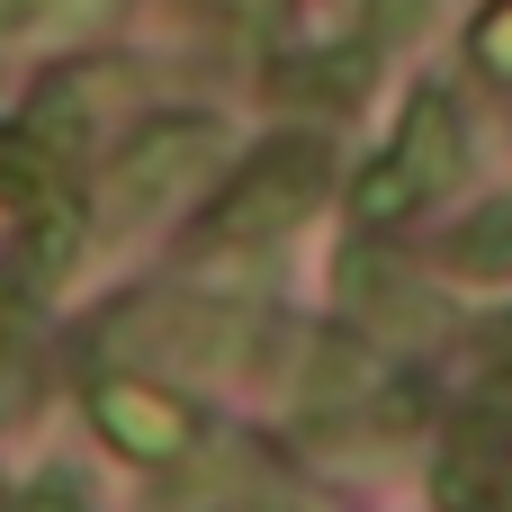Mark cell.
<instances>
[{"instance_id": "cell-6", "label": "cell", "mask_w": 512, "mask_h": 512, "mask_svg": "<svg viewBox=\"0 0 512 512\" xmlns=\"http://www.w3.org/2000/svg\"><path fill=\"white\" fill-rule=\"evenodd\" d=\"M0 198H9V207H36V198H45V162H36L18 135L0 144Z\"/></svg>"}, {"instance_id": "cell-4", "label": "cell", "mask_w": 512, "mask_h": 512, "mask_svg": "<svg viewBox=\"0 0 512 512\" xmlns=\"http://www.w3.org/2000/svg\"><path fill=\"white\" fill-rule=\"evenodd\" d=\"M90 414H99V432H108L117 450H135V459H180V450H198V414L171 405V396L144 387V378H99V387H90Z\"/></svg>"}, {"instance_id": "cell-1", "label": "cell", "mask_w": 512, "mask_h": 512, "mask_svg": "<svg viewBox=\"0 0 512 512\" xmlns=\"http://www.w3.org/2000/svg\"><path fill=\"white\" fill-rule=\"evenodd\" d=\"M459 162H468V144H459V108L450 99H414L405 108V126H396V144L360 171V189H351V207L369 216V225H396L405 207H423L432 189H450L459 180Z\"/></svg>"}, {"instance_id": "cell-8", "label": "cell", "mask_w": 512, "mask_h": 512, "mask_svg": "<svg viewBox=\"0 0 512 512\" xmlns=\"http://www.w3.org/2000/svg\"><path fill=\"white\" fill-rule=\"evenodd\" d=\"M72 0H0V36H18V27H36V18H63Z\"/></svg>"}, {"instance_id": "cell-2", "label": "cell", "mask_w": 512, "mask_h": 512, "mask_svg": "<svg viewBox=\"0 0 512 512\" xmlns=\"http://www.w3.org/2000/svg\"><path fill=\"white\" fill-rule=\"evenodd\" d=\"M315 189H324V144H306V135H297V144H270V153L216 198L207 234H216V243H261V234L297 225Z\"/></svg>"}, {"instance_id": "cell-3", "label": "cell", "mask_w": 512, "mask_h": 512, "mask_svg": "<svg viewBox=\"0 0 512 512\" xmlns=\"http://www.w3.org/2000/svg\"><path fill=\"white\" fill-rule=\"evenodd\" d=\"M207 153H216V126H207V117H162V126H144V135L117 153V171H108V207L135 216V207L189 189V180L207 171Z\"/></svg>"}, {"instance_id": "cell-7", "label": "cell", "mask_w": 512, "mask_h": 512, "mask_svg": "<svg viewBox=\"0 0 512 512\" xmlns=\"http://www.w3.org/2000/svg\"><path fill=\"white\" fill-rule=\"evenodd\" d=\"M477 54H486L495 72H512V9H495V18L477 27Z\"/></svg>"}, {"instance_id": "cell-5", "label": "cell", "mask_w": 512, "mask_h": 512, "mask_svg": "<svg viewBox=\"0 0 512 512\" xmlns=\"http://www.w3.org/2000/svg\"><path fill=\"white\" fill-rule=\"evenodd\" d=\"M450 252H459L468 270H495V261H512V207H486V216H477V225H468Z\"/></svg>"}]
</instances>
